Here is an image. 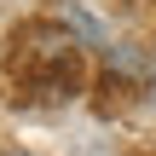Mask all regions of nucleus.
Here are the masks:
<instances>
[{
    "instance_id": "obj_1",
    "label": "nucleus",
    "mask_w": 156,
    "mask_h": 156,
    "mask_svg": "<svg viewBox=\"0 0 156 156\" xmlns=\"http://www.w3.org/2000/svg\"><path fill=\"white\" fill-rule=\"evenodd\" d=\"M17 46H23V58H29V87H41L46 98H69L75 87H81V75H75V35H58V29H29V35H17Z\"/></svg>"
},
{
    "instance_id": "obj_2",
    "label": "nucleus",
    "mask_w": 156,
    "mask_h": 156,
    "mask_svg": "<svg viewBox=\"0 0 156 156\" xmlns=\"http://www.w3.org/2000/svg\"><path fill=\"white\" fill-rule=\"evenodd\" d=\"M58 17H64V29H75V35H81V46H104V29H98V17H87L75 0H69Z\"/></svg>"
}]
</instances>
